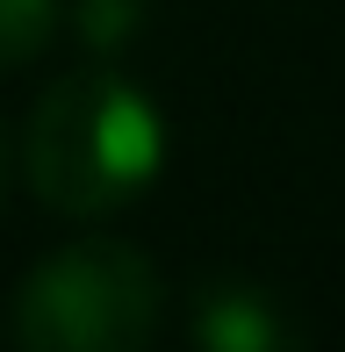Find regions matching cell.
I'll list each match as a JSON object with an SVG mask.
<instances>
[{
	"label": "cell",
	"instance_id": "1",
	"mask_svg": "<svg viewBox=\"0 0 345 352\" xmlns=\"http://www.w3.org/2000/svg\"><path fill=\"white\" fill-rule=\"evenodd\" d=\"M166 166V122L151 94L115 65H80L43 87L22 130V180L58 216L130 209Z\"/></svg>",
	"mask_w": 345,
	"mask_h": 352
},
{
	"label": "cell",
	"instance_id": "2",
	"mask_svg": "<svg viewBox=\"0 0 345 352\" xmlns=\"http://www.w3.org/2000/svg\"><path fill=\"white\" fill-rule=\"evenodd\" d=\"M166 287L122 237H80L29 266L14 287V338L29 352H144L159 338Z\"/></svg>",
	"mask_w": 345,
	"mask_h": 352
},
{
	"label": "cell",
	"instance_id": "3",
	"mask_svg": "<svg viewBox=\"0 0 345 352\" xmlns=\"http://www.w3.org/2000/svg\"><path fill=\"white\" fill-rule=\"evenodd\" d=\"M187 331L209 352H288L302 338L295 309L259 280H209L194 295V309H187Z\"/></svg>",
	"mask_w": 345,
	"mask_h": 352
},
{
	"label": "cell",
	"instance_id": "4",
	"mask_svg": "<svg viewBox=\"0 0 345 352\" xmlns=\"http://www.w3.org/2000/svg\"><path fill=\"white\" fill-rule=\"evenodd\" d=\"M58 22H65V0H0V72L36 65L51 51Z\"/></svg>",
	"mask_w": 345,
	"mask_h": 352
},
{
	"label": "cell",
	"instance_id": "5",
	"mask_svg": "<svg viewBox=\"0 0 345 352\" xmlns=\"http://www.w3.org/2000/svg\"><path fill=\"white\" fill-rule=\"evenodd\" d=\"M144 8L151 0H72V29L93 43V51H115L144 29Z\"/></svg>",
	"mask_w": 345,
	"mask_h": 352
},
{
	"label": "cell",
	"instance_id": "6",
	"mask_svg": "<svg viewBox=\"0 0 345 352\" xmlns=\"http://www.w3.org/2000/svg\"><path fill=\"white\" fill-rule=\"evenodd\" d=\"M8 180H14V158H8V130H0V209H8Z\"/></svg>",
	"mask_w": 345,
	"mask_h": 352
}]
</instances>
